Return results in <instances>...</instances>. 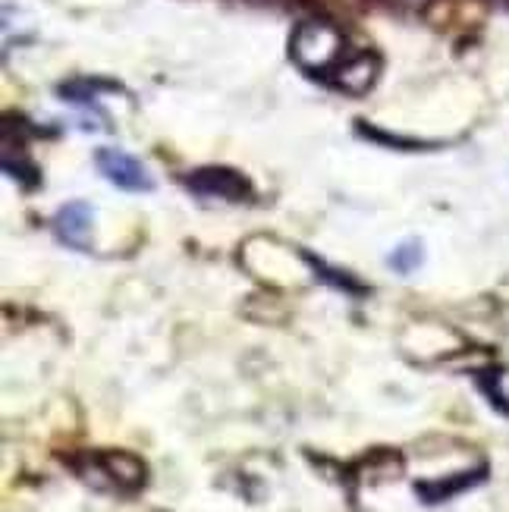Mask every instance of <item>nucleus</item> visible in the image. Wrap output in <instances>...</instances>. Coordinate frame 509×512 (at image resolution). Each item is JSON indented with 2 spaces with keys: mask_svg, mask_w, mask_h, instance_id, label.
<instances>
[{
  "mask_svg": "<svg viewBox=\"0 0 509 512\" xmlns=\"http://www.w3.org/2000/svg\"><path fill=\"white\" fill-rule=\"evenodd\" d=\"M290 54L305 73L327 79L337 70V63L346 57V35L330 19L321 16L302 19L290 38Z\"/></svg>",
  "mask_w": 509,
  "mask_h": 512,
  "instance_id": "obj_1",
  "label": "nucleus"
},
{
  "mask_svg": "<svg viewBox=\"0 0 509 512\" xmlns=\"http://www.w3.org/2000/svg\"><path fill=\"white\" fill-rule=\"evenodd\" d=\"M195 195L208 198H227V202H246L252 198V183L233 167H202L183 180Z\"/></svg>",
  "mask_w": 509,
  "mask_h": 512,
  "instance_id": "obj_2",
  "label": "nucleus"
},
{
  "mask_svg": "<svg viewBox=\"0 0 509 512\" xmlns=\"http://www.w3.org/2000/svg\"><path fill=\"white\" fill-rule=\"evenodd\" d=\"M95 164L110 183L126 189V192H148L154 186L148 170L142 167V161H136L132 154H126L120 148H98Z\"/></svg>",
  "mask_w": 509,
  "mask_h": 512,
  "instance_id": "obj_3",
  "label": "nucleus"
},
{
  "mask_svg": "<svg viewBox=\"0 0 509 512\" xmlns=\"http://www.w3.org/2000/svg\"><path fill=\"white\" fill-rule=\"evenodd\" d=\"M381 76V57L371 54V51H362V54H352V57H343L337 63V70L330 73V85H337L340 92H349V95H365L368 88L378 82Z\"/></svg>",
  "mask_w": 509,
  "mask_h": 512,
  "instance_id": "obj_4",
  "label": "nucleus"
},
{
  "mask_svg": "<svg viewBox=\"0 0 509 512\" xmlns=\"http://www.w3.org/2000/svg\"><path fill=\"white\" fill-rule=\"evenodd\" d=\"M54 230L63 242H70L76 249L88 246V233H92V208L85 202H70L63 205L54 217Z\"/></svg>",
  "mask_w": 509,
  "mask_h": 512,
  "instance_id": "obj_5",
  "label": "nucleus"
},
{
  "mask_svg": "<svg viewBox=\"0 0 509 512\" xmlns=\"http://www.w3.org/2000/svg\"><path fill=\"white\" fill-rule=\"evenodd\" d=\"M418 261H422V246H418V242H403V246L390 255V264L400 274H409L412 267H418Z\"/></svg>",
  "mask_w": 509,
  "mask_h": 512,
  "instance_id": "obj_6",
  "label": "nucleus"
}]
</instances>
